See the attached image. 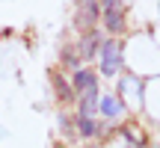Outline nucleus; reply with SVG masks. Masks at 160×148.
<instances>
[{"instance_id": "obj_3", "label": "nucleus", "mask_w": 160, "mask_h": 148, "mask_svg": "<svg viewBox=\"0 0 160 148\" xmlns=\"http://www.w3.org/2000/svg\"><path fill=\"white\" fill-rule=\"evenodd\" d=\"M98 21V3L95 0H83V6H80V12H77V24L80 27H89V24H95Z\"/></svg>"}, {"instance_id": "obj_6", "label": "nucleus", "mask_w": 160, "mask_h": 148, "mask_svg": "<svg viewBox=\"0 0 160 148\" xmlns=\"http://www.w3.org/2000/svg\"><path fill=\"white\" fill-rule=\"evenodd\" d=\"M101 113H104V116H110V119L122 116V101H119V98H113V95H107V98L101 101Z\"/></svg>"}, {"instance_id": "obj_4", "label": "nucleus", "mask_w": 160, "mask_h": 148, "mask_svg": "<svg viewBox=\"0 0 160 148\" xmlns=\"http://www.w3.org/2000/svg\"><path fill=\"white\" fill-rule=\"evenodd\" d=\"M74 89L80 92V95H86V92L98 89V83H95V74H92V71H83V68H80V71L74 74Z\"/></svg>"}, {"instance_id": "obj_8", "label": "nucleus", "mask_w": 160, "mask_h": 148, "mask_svg": "<svg viewBox=\"0 0 160 148\" xmlns=\"http://www.w3.org/2000/svg\"><path fill=\"white\" fill-rule=\"evenodd\" d=\"M101 3H104V6H110V3H113V0H101Z\"/></svg>"}, {"instance_id": "obj_1", "label": "nucleus", "mask_w": 160, "mask_h": 148, "mask_svg": "<svg viewBox=\"0 0 160 148\" xmlns=\"http://www.w3.org/2000/svg\"><path fill=\"white\" fill-rule=\"evenodd\" d=\"M119 68H122V45L116 39H110L101 45V71L113 77Z\"/></svg>"}, {"instance_id": "obj_2", "label": "nucleus", "mask_w": 160, "mask_h": 148, "mask_svg": "<svg viewBox=\"0 0 160 148\" xmlns=\"http://www.w3.org/2000/svg\"><path fill=\"white\" fill-rule=\"evenodd\" d=\"M104 24H107L110 33H119L125 27V9H122V0H113L110 6H104Z\"/></svg>"}, {"instance_id": "obj_7", "label": "nucleus", "mask_w": 160, "mask_h": 148, "mask_svg": "<svg viewBox=\"0 0 160 148\" xmlns=\"http://www.w3.org/2000/svg\"><path fill=\"white\" fill-rule=\"evenodd\" d=\"M80 133H83V136H92V133H95V121L92 119H80Z\"/></svg>"}, {"instance_id": "obj_5", "label": "nucleus", "mask_w": 160, "mask_h": 148, "mask_svg": "<svg viewBox=\"0 0 160 148\" xmlns=\"http://www.w3.org/2000/svg\"><path fill=\"white\" fill-rule=\"evenodd\" d=\"M98 45H101V39H98V33H89L83 39V45H80V57H86V59H92L98 53Z\"/></svg>"}]
</instances>
